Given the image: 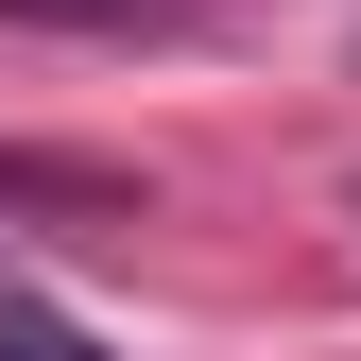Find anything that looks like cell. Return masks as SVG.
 Here are the masks:
<instances>
[{
    "label": "cell",
    "instance_id": "cell-1",
    "mask_svg": "<svg viewBox=\"0 0 361 361\" xmlns=\"http://www.w3.org/2000/svg\"><path fill=\"white\" fill-rule=\"evenodd\" d=\"M0 361H104V344H86L52 293H0Z\"/></svg>",
    "mask_w": 361,
    "mask_h": 361
}]
</instances>
